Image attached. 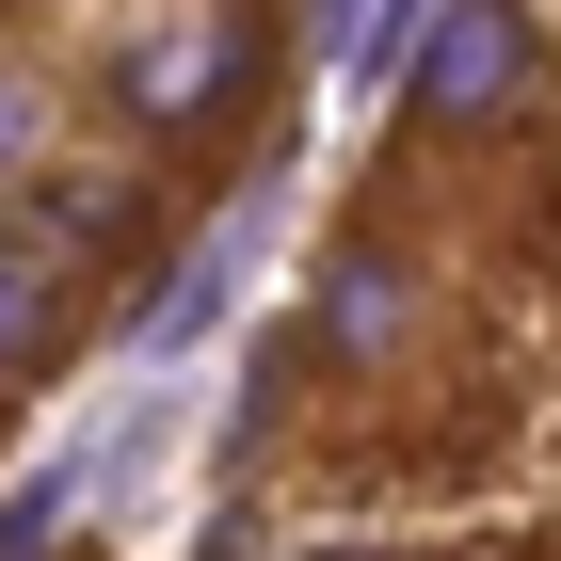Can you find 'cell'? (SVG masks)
<instances>
[{
  "mask_svg": "<svg viewBox=\"0 0 561 561\" xmlns=\"http://www.w3.org/2000/svg\"><path fill=\"white\" fill-rule=\"evenodd\" d=\"M401 96H417V129L481 145V129H514L529 96H546V33H529L514 0H433V16H417V65H401Z\"/></svg>",
  "mask_w": 561,
  "mask_h": 561,
  "instance_id": "obj_1",
  "label": "cell"
},
{
  "mask_svg": "<svg viewBox=\"0 0 561 561\" xmlns=\"http://www.w3.org/2000/svg\"><path fill=\"white\" fill-rule=\"evenodd\" d=\"M241 81H257V16L241 0H161V16L113 33V96H129L145 129H209Z\"/></svg>",
  "mask_w": 561,
  "mask_h": 561,
  "instance_id": "obj_2",
  "label": "cell"
},
{
  "mask_svg": "<svg viewBox=\"0 0 561 561\" xmlns=\"http://www.w3.org/2000/svg\"><path fill=\"white\" fill-rule=\"evenodd\" d=\"M305 337H321V369H401V353L433 337V257H417V241H386V225H353L337 257H321Z\"/></svg>",
  "mask_w": 561,
  "mask_h": 561,
  "instance_id": "obj_3",
  "label": "cell"
},
{
  "mask_svg": "<svg viewBox=\"0 0 561 561\" xmlns=\"http://www.w3.org/2000/svg\"><path fill=\"white\" fill-rule=\"evenodd\" d=\"M65 321H81V257L0 193V386H33L48 353H65Z\"/></svg>",
  "mask_w": 561,
  "mask_h": 561,
  "instance_id": "obj_4",
  "label": "cell"
},
{
  "mask_svg": "<svg viewBox=\"0 0 561 561\" xmlns=\"http://www.w3.org/2000/svg\"><path fill=\"white\" fill-rule=\"evenodd\" d=\"M33 161H65V81H48L33 48H0V193H16Z\"/></svg>",
  "mask_w": 561,
  "mask_h": 561,
  "instance_id": "obj_5",
  "label": "cell"
}]
</instances>
